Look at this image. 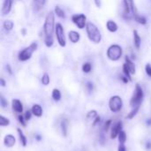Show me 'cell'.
Returning <instances> with one entry per match:
<instances>
[{
    "label": "cell",
    "mask_w": 151,
    "mask_h": 151,
    "mask_svg": "<svg viewBox=\"0 0 151 151\" xmlns=\"http://www.w3.org/2000/svg\"><path fill=\"white\" fill-rule=\"evenodd\" d=\"M18 120H19V122L24 127H27V125H26V121H27V120L25 119L24 115H22V114H21V115H19V116H18Z\"/></svg>",
    "instance_id": "33"
},
{
    "label": "cell",
    "mask_w": 151,
    "mask_h": 151,
    "mask_svg": "<svg viewBox=\"0 0 151 151\" xmlns=\"http://www.w3.org/2000/svg\"><path fill=\"white\" fill-rule=\"evenodd\" d=\"M0 83H1L2 87H5V81H4V79H0Z\"/></svg>",
    "instance_id": "45"
},
{
    "label": "cell",
    "mask_w": 151,
    "mask_h": 151,
    "mask_svg": "<svg viewBox=\"0 0 151 151\" xmlns=\"http://www.w3.org/2000/svg\"><path fill=\"white\" fill-rule=\"evenodd\" d=\"M134 19H135V21H137L138 23L142 24V25H145V24L147 23L146 18H145L144 16H141V15H139V14H137V15L135 16Z\"/></svg>",
    "instance_id": "29"
},
{
    "label": "cell",
    "mask_w": 151,
    "mask_h": 151,
    "mask_svg": "<svg viewBox=\"0 0 151 151\" xmlns=\"http://www.w3.org/2000/svg\"><path fill=\"white\" fill-rule=\"evenodd\" d=\"M10 125V120L3 115H0V126L1 127H8Z\"/></svg>",
    "instance_id": "27"
},
{
    "label": "cell",
    "mask_w": 151,
    "mask_h": 151,
    "mask_svg": "<svg viewBox=\"0 0 151 151\" xmlns=\"http://www.w3.org/2000/svg\"><path fill=\"white\" fill-rule=\"evenodd\" d=\"M33 1H34V3H35L37 6H39V7L44 5V4H45V2H46V0H33Z\"/></svg>",
    "instance_id": "38"
},
{
    "label": "cell",
    "mask_w": 151,
    "mask_h": 151,
    "mask_svg": "<svg viewBox=\"0 0 151 151\" xmlns=\"http://www.w3.org/2000/svg\"><path fill=\"white\" fill-rule=\"evenodd\" d=\"M55 13L57 14L58 17H59V18H61V19H65V12H64L59 6H56V7H55Z\"/></svg>",
    "instance_id": "26"
},
{
    "label": "cell",
    "mask_w": 151,
    "mask_h": 151,
    "mask_svg": "<svg viewBox=\"0 0 151 151\" xmlns=\"http://www.w3.org/2000/svg\"><path fill=\"white\" fill-rule=\"evenodd\" d=\"M68 37L70 39V41L73 43H77L79 41H80V38H81V35L78 32L76 31H70L68 33Z\"/></svg>",
    "instance_id": "17"
},
{
    "label": "cell",
    "mask_w": 151,
    "mask_h": 151,
    "mask_svg": "<svg viewBox=\"0 0 151 151\" xmlns=\"http://www.w3.org/2000/svg\"><path fill=\"white\" fill-rule=\"evenodd\" d=\"M17 132H18V134H19V141L21 142V145L23 147H26L27 144V137L25 136L24 133L21 131L20 128H17Z\"/></svg>",
    "instance_id": "19"
},
{
    "label": "cell",
    "mask_w": 151,
    "mask_h": 151,
    "mask_svg": "<svg viewBox=\"0 0 151 151\" xmlns=\"http://www.w3.org/2000/svg\"><path fill=\"white\" fill-rule=\"evenodd\" d=\"M86 88H87L88 93H91L93 91V89H94V85H93V83L91 81H88L86 83Z\"/></svg>",
    "instance_id": "34"
},
{
    "label": "cell",
    "mask_w": 151,
    "mask_h": 151,
    "mask_svg": "<svg viewBox=\"0 0 151 151\" xmlns=\"http://www.w3.org/2000/svg\"><path fill=\"white\" fill-rule=\"evenodd\" d=\"M145 71H146V73L151 77V65L150 64H147L146 66H145Z\"/></svg>",
    "instance_id": "39"
},
{
    "label": "cell",
    "mask_w": 151,
    "mask_h": 151,
    "mask_svg": "<svg viewBox=\"0 0 151 151\" xmlns=\"http://www.w3.org/2000/svg\"><path fill=\"white\" fill-rule=\"evenodd\" d=\"M55 21V14L53 12H50L46 16L45 22L43 25V30L46 36H51L54 31V22Z\"/></svg>",
    "instance_id": "4"
},
{
    "label": "cell",
    "mask_w": 151,
    "mask_h": 151,
    "mask_svg": "<svg viewBox=\"0 0 151 151\" xmlns=\"http://www.w3.org/2000/svg\"><path fill=\"white\" fill-rule=\"evenodd\" d=\"M123 72H124L126 77H127L129 79V81H132L131 75L135 73V65L133 63V61L127 57L126 58V63L123 65Z\"/></svg>",
    "instance_id": "8"
},
{
    "label": "cell",
    "mask_w": 151,
    "mask_h": 151,
    "mask_svg": "<svg viewBox=\"0 0 151 151\" xmlns=\"http://www.w3.org/2000/svg\"><path fill=\"white\" fill-rule=\"evenodd\" d=\"M12 107L13 111L16 113H22L23 112V104L20 100L19 99H12Z\"/></svg>",
    "instance_id": "13"
},
{
    "label": "cell",
    "mask_w": 151,
    "mask_h": 151,
    "mask_svg": "<svg viewBox=\"0 0 151 151\" xmlns=\"http://www.w3.org/2000/svg\"><path fill=\"white\" fill-rule=\"evenodd\" d=\"M68 126H69V121L67 119L63 118L59 120V127L61 131V134L64 137L67 136V130H68Z\"/></svg>",
    "instance_id": "12"
},
{
    "label": "cell",
    "mask_w": 151,
    "mask_h": 151,
    "mask_svg": "<svg viewBox=\"0 0 151 151\" xmlns=\"http://www.w3.org/2000/svg\"><path fill=\"white\" fill-rule=\"evenodd\" d=\"M96 117H98V114H97V111H95V110H92V111H88V114H87V119L88 120H93L94 121Z\"/></svg>",
    "instance_id": "23"
},
{
    "label": "cell",
    "mask_w": 151,
    "mask_h": 151,
    "mask_svg": "<svg viewBox=\"0 0 151 151\" xmlns=\"http://www.w3.org/2000/svg\"><path fill=\"white\" fill-rule=\"evenodd\" d=\"M55 33H56L57 39H58L59 45L61 47H65L66 44V41H65V31H64V28L61 24H59V23L57 24V26L55 27Z\"/></svg>",
    "instance_id": "9"
},
{
    "label": "cell",
    "mask_w": 151,
    "mask_h": 151,
    "mask_svg": "<svg viewBox=\"0 0 151 151\" xmlns=\"http://www.w3.org/2000/svg\"><path fill=\"white\" fill-rule=\"evenodd\" d=\"M122 56V48L119 45L114 44L109 47L107 50V57L112 61L119 60Z\"/></svg>",
    "instance_id": "6"
},
{
    "label": "cell",
    "mask_w": 151,
    "mask_h": 151,
    "mask_svg": "<svg viewBox=\"0 0 151 151\" xmlns=\"http://www.w3.org/2000/svg\"><path fill=\"white\" fill-rule=\"evenodd\" d=\"M91 70H92V65H91V64H90V63L87 62V63L83 64V65H82V71H83L85 73H90V72H91Z\"/></svg>",
    "instance_id": "30"
},
{
    "label": "cell",
    "mask_w": 151,
    "mask_h": 151,
    "mask_svg": "<svg viewBox=\"0 0 151 151\" xmlns=\"http://www.w3.org/2000/svg\"><path fill=\"white\" fill-rule=\"evenodd\" d=\"M12 1L13 0H4V1L3 6H2V14L3 15H7L11 12Z\"/></svg>",
    "instance_id": "15"
},
{
    "label": "cell",
    "mask_w": 151,
    "mask_h": 151,
    "mask_svg": "<svg viewBox=\"0 0 151 151\" xmlns=\"http://www.w3.org/2000/svg\"><path fill=\"white\" fill-rule=\"evenodd\" d=\"M118 151H127V148L125 144H119L118 148Z\"/></svg>",
    "instance_id": "40"
},
{
    "label": "cell",
    "mask_w": 151,
    "mask_h": 151,
    "mask_svg": "<svg viewBox=\"0 0 151 151\" xmlns=\"http://www.w3.org/2000/svg\"><path fill=\"white\" fill-rule=\"evenodd\" d=\"M123 106V100L119 96H113L110 98L109 108L112 112H119L121 111Z\"/></svg>",
    "instance_id": "7"
},
{
    "label": "cell",
    "mask_w": 151,
    "mask_h": 151,
    "mask_svg": "<svg viewBox=\"0 0 151 151\" xmlns=\"http://www.w3.org/2000/svg\"><path fill=\"white\" fill-rule=\"evenodd\" d=\"M72 20L80 29H83L87 26V17L85 14H74L72 17Z\"/></svg>",
    "instance_id": "10"
},
{
    "label": "cell",
    "mask_w": 151,
    "mask_h": 151,
    "mask_svg": "<svg viewBox=\"0 0 151 151\" xmlns=\"http://www.w3.org/2000/svg\"><path fill=\"white\" fill-rule=\"evenodd\" d=\"M137 14L138 13H137L134 0H124L123 17L126 19H134Z\"/></svg>",
    "instance_id": "3"
},
{
    "label": "cell",
    "mask_w": 151,
    "mask_h": 151,
    "mask_svg": "<svg viewBox=\"0 0 151 151\" xmlns=\"http://www.w3.org/2000/svg\"><path fill=\"white\" fill-rule=\"evenodd\" d=\"M3 27L6 31H11L13 28V22L12 20H5L3 24Z\"/></svg>",
    "instance_id": "25"
},
{
    "label": "cell",
    "mask_w": 151,
    "mask_h": 151,
    "mask_svg": "<svg viewBox=\"0 0 151 151\" xmlns=\"http://www.w3.org/2000/svg\"><path fill=\"white\" fill-rule=\"evenodd\" d=\"M100 121H101V118H100V116L96 117V118L95 119V120L93 121V126H94V127H95V126H96Z\"/></svg>",
    "instance_id": "41"
},
{
    "label": "cell",
    "mask_w": 151,
    "mask_h": 151,
    "mask_svg": "<svg viewBox=\"0 0 151 151\" xmlns=\"http://www.w3.org/2000/svg\"><path fill=\"white\" fill-rule=\"evenodd\" d=\"M139 109H140V107H135V108H133L132 109V111L128 113V115L127 116V119H133L135 116H136V114L138 113V111H139Z\"/></svg>",
    "instance_id": "24"
},
{
    "label": "cell",
    "mask_w": 151,
    "mask_h": 151,
    "mask_svg": "<svg viewBox=\"0 0 151 151\" xmlns=\"http://www.w3.org/2000/svg\"><path fill=\"white\" fill-rule=\"evenodd\" d=\"M0 105L3 108H6L8 106V102H7V100H5V98L3 96H1V97H0Z\"/></svg>",
    "instance_id": "32"
},
{
    "label": "cell",
    "mask_w": 151,
    "mask_h": 151,
    "mask_svg": "<svg viewBox=\"0 0 151 151\" xmlns=\"http://www.w3.org/2000/svg\"><path fill=\"white\" fill-rule=\"evenodd\" d=\"M106 27L110 32H116L118 30V25L113 20H108L106 23Z\"/></svg>",
    "instance_id": "20"
},
{
    "label": "cell",
    "mask_w": 151,
    "mask_h": 151,
    "mask_svg": "<svg viewBox=\"0 0 151 151\" xmlns=\"http://www.w3.org/2000/svg\"><path fill=\"white\" fill-rule=\"evenodd\" d=\"M118 139H119V144H125L126 142H127V136L126 132L122 130V131L119 133V136H118Z\"/></svg>",
    "instance_id": "22"
},
{
    "label": "cell",
    "mask_w": 151,
    "mask_h": 151,
    "mask_svg": "<svg viewBox=\"0 0 151 151\" xmlns=\"http://www.w3.org/2000/svg\"><path fill=\"white\" fill-rule=\"evenodd\" d=\"M143 97H144V92H143L142 88L139 84H136L134 95H133V96H132V98L130 100V106L132 108L141 107Z\"/></svg>",
    "instance_id": "2"
},
{
    "label": "cell",
    "mask_w": 151,
    "mask_h": 151,
    "mask_svg": "<svg viewBox=\"0 0 151 151\" xmlns=\"http://www.w3.org/2000/svg\"><path fill=\"white\" fill-rule=\"evenodd\" d=\"M86 31L88 39L94 43H100L102 41V35L97 27L92 22H88L86 26Z\"/></svg>",
    "instance_id": "1"
},
{
    "label": "cell",
    "mask_w": 151,
    "mask_h": 151,
    "mask_svg": "<svg viewBox=\"0 0 151 151\" xmlns=\"http://www.w3.org/2000/svg\"><path fill=\"white\" fill-rule=\"evenodd\" d=\"M32 111H27L25 113H24V118H25V119L27 120V121H28V120H30L31 119V118H32Z\"/></svg>",
    "instance_id": "35"
},
{
    "label": "cell",
    "mask_w": 151,
    "mask_h": 151,
    "mask_svg": "<svg viewBox=\"0 0 151 151\" xmlns=\"http://www.w3.org/2000/svg\"><path fill=\"white\" fill-rule=\"evenodd\" d=\"M121 80L124 81V83H127L128 81H129V79H128L127 77H121Z\"/></svg>",
    "instance_id": "44"
},
{
    "label": "cell",
    "mask_w": 151,
    "mask_h": 151,
    "mask_svg": "<svg viewBox=\"0 0 151 151\" xmlns=\"http://www.w3.org/2000/svg\"><path fill=\"white\" fill-rule=\"evenodd\" d=\"M95 1V4H96V5L97 6V7H101V5H102V3H101V0H94Z\"/></svg>",
    "instance_id": "42"
},
{
    "label": "cell",
    "mask_w": 151,
    "mask_h": 151,
    "mask_svg": "<svg viewBox=\"0 0 151 151\" xmlns=\"http://www.w3.org/2000/svg\"><path fill=\"white\" fill-rule=\"evenodd\" d=\"M147 125H148V126H151V119L147 120Z\"/></svg>",
    "instance_id": "48"
},
{
    "label": "cell",
    "mask_w": 151,
    "mask_h": 151,
    "mask_svg": "<svg viewBox=\"0 0 151 151\" xmlns=\"http://www.w3.org/2000/svg\"><path fill=\"white\" fill-rule=\"evenodd\" d=\"M16 143V139L12 134H6L4 138V144L7 148H12Z\"/></svg>",
    "instance_id": "14"
},
{
    "label": "cell",
    "mask_w": 151,
    "mask_h": 151,
    "mask_svg": "<svg viewBox=\"0 0 151 151\" xmlns=\"http://www.w3.org/2000/svg\"><path fill=\"white\" fill-rule=\"evenodd\" d=\"M35 138H36V140H37L38 142H40V141L42 140V137H41L40 135H38V134H37V135L35 136Z\"/></svg>",
    "instance_id": "47"
},
{
    "label": "cell",
    "mask_w": 151,
    "mask_h": 151,
    "mask_svg": "<svg viewBox=\"0 0 151 151\" xmlns=\"http://www.w3.org/2000/svg\"><path fill=\"white\" fill-rule=\"evenodd\" d=\"M134 46L136 47V49L139 50L141 47L142 39H141V36L139 35L137 30H134Z\"/></svg>",
    "instance_id": "18"
},
{
    "label": "cell",
    "mask_w": 151,
    "mask_h": 151,
    "mask_svg": "<svg viewBox=\"0 0 151 151\" xmlns=\"http://www.w3.org/2000/svg\"><path fill=\"white\" fill-rule=\"evenodd\" d=\"M111 123H112V120H111V119H109V120H107V121L104 123V131H105V132H108V131H109L110 127L111 126Z\"/></svg>",
    "instance_id": "36"
},
{
    "label": "cell",
    "mask_w": 151,
    "mask_h": 151,
    "mask_svg": "<svg viewBox=\"0 0 151 151\" xmlns=\"http://www.w3.org/2000/svg\"><path fill=\"white\" fill-rule=\"evenodd\" d=\"M122 127H123V125H122V122L121 121H118L112 127H111V139L114 140L116 139L119 133L122 131Z\"/></svg>",
    "instance_id": "11"
},
{
    "label": "cell",
    "mask_w": 151,
    "mask_h": 151,
    "mask_svg": "<svg viewBox=\"0 0 151 151\" xmlns=\"http://www.w3.org/2000/svg\"><path fill=\"white\" fill-rule=\"evenodd\" d=\"M146 150L149 151L151 150V142H147L146 143Z\"/></svg>",
    "instance_id": "43"
},
{
    "label": "cell",
    "mask_w": 151,
    "mask_h": 151,
    "mask_svg": "<svg viewBox=\"0 0 151 151\" xmlns=\"http://www.w3.org/2000/svg\"><path fill=\"white\" fill-rule=\"evenodd\" d=\"M37 49V42H32L28 47L25 48L19 53V61H27L31 58L33 53Z\"/></svg>",
    "instance_id": "5"
},
{
    "label": "cell",
    "mask_w": 151,
    "mask_h": 151,
    "mask_svg": "<svg viewBox=\"0 0 151 151\" xmlns=\"http://www.w3.org/2000/svg\"><path fill=\"white\" fill-rule=\"evenodd\" d=\"M6 69H8L9 73H10V74H12V70H11V67H10V65H6Z\"/></svg>",
    "instance_id": "46"
},
{
    "label": "cell",
    "mask_w": 151,
    "mask_h": 151,
    "mask_svg": "<svg viewBox=\"0 0 151 151\" xmlns=\"http://www.w3.org/2000/svg\"><path fill=\"white\" fill-rule=\"evenodd\" d=\"M41 81H42V83L44 86H48V85L50 84V79L49 74H48V73H44V74L42 75V79H41Z\"/></svg>",
    "instance_id": "28"
},
{
    "label": "cell",
    "mask_w": 151,
    "mask_h": 151,
    "mask_svg": "<svg viewBox=\"0 0 151 151\" xmlns=\"http://www.w3.org/2000/svg\"><path fill=\"white\" fill-rule=\"evenodd\" d=\"M31 111H32L33 115H35V116L37 117V118H41V117L42 116L43 111H42V106L39 105V104H35V105H33Z\"/></svg>",
    "instance_id": "16"
},
{
    "label": "cell",
    "mask_w": 151,
    "mask_h": 151,
    "mask_svg": "<svg viewBox=\"0 0 151 151\" xmlns=\"http://www.w3.org/2000/svg\"><path fill=\"white\" fill-rule=\"evenodd\" d=\"M44 42H45V45L47 47H51L53 45V38H52V35L51 36H46Z\"/></svg>",
    "instance_id": "31"
},
{
    "label": "cell",
    "mask_w": 151,
    "mask_h": 151,
    "mask_svg": "<svg viewBox=\"0 0 151 151\" xmlns=\"http://www.w3.org/2000/svg\"><path fill=\"white\" fill-rule=\"evenodd\" d=\"M99 142H100V144L102 146H104V144L106 142V138H105V136H104V134H100V136H99Z\"/></svg>",
    "instance_id": "37"
},
{
    "label": "cell",
    "mask_w": 151,
    "mask_h": 151,
    "mask_svg": "<svg viewBox=\"0 0 151 151\" xmlns=\"http://www.w3.org/2000/svg\"><path fill=\"white\" fill-rule=\"evenodd\" d=\"M51 96H52V99L56 102H58L61 100V97H62V95H61V92L59 91V89L58 88H54L52 90V94H51Z\"/></svg>",
    "instance_id": "21"
}]
</instances>
